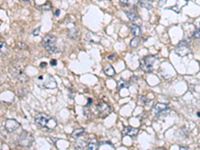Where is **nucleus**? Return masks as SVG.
Returning <instances> with one entry per match:
<instances>
[{"mask_svg": "<svg viewBox=\"0 0 200 150\" xmlns=\"http://www.w3.org/2000/svg\"><path fill=\"white\" fill-rule=\"evenodd\" d=\"M34 141V138L30 133H25L19 138L18 140V144L22 147H30L32 145V143Z\"/></svg>", "mask_w": 200, "mask_h": 150, "instance_id": "20e7f679", "label": "nucleus"}, {"mask_svg": "<svg viewBox=\"0 0 200 150\" xmlns=\"http://www.w3.org/2000/svg\"><path fill=\"white\" fill-rule=\"evenodd\" d=\"M17 45H18V47L20 49H22V50H26L28 47H27V45L25 44L24 42H17Z\"/></svg>", "mask_w": 200, "mask_h": 150, "instance_id": "b1692460", "label": "nucleus"}, {"mask_svg": "<svg viewBox=\"0 0 200 150\" xmlns=\"http://www.w3.org/2000/svg\"><path fill=\"white\" fill-rule=\"evenodd\" d=\"M122 134H123V135H128V136L134 137V136H136L137 134H138V129L134 128V127L128 126V127H125L124 129H123Z\"/></svg>", "mask_w": 200, "mask_h": 150, "instance_id": "9d476101", "label": "nucleus"}, {"mask_svg": "<svg viewBox=\"0 0 200 150\" xmlns=\"http://www.w3.org/2000/svg\"><path fill=\"white\" fill-rule=\"evenodd\" d=\"M10 73H11L15 78L18 79L19 81L21 82H26L28 80V77L27 75L24 73V72H22L20 69L16 68V67H12L11 70H10Z\"/></svg>", "mask_w": 200, "mask_h": 150, "instance_id": "423d86ee", "label": "nucleus"}, {"mask_svg": "<svg viewBox=\"0 0 200 150\" xmlns=\"http://www.w3.org/2000/svg\"><path fill=\"white\" fill-rule=\"evenodd\" d=\"M104 71H105V73H106L107 75H108V76H113V75L115 74V71H114V69H113V67H112L110 64H107V65L105 66Z\"/></svg>", "mask_w": 200, "mask_h": 150, "instance_id": "aec40b11", "label": "nucleus"}, {"mask_svg": "<svg viewBox=\"0 0 200 150\" xmlns=\"http://www.w3.org/2000/svg\"><path fill=\"white\" fill-rule=\"evenodd\" d=\"M125 13H126L127 17H128V19L130 20V21H135V20L138 19V15L134 11H126Z\"/></svg>", "mask_w": 200, "mask_h": 150, "instance_id": "f3484780", "label": "nucleus"}, {"mask_svg": "<svg viewBox=\"0 0 200 150\" xmlns=\"http://www.w3.org/2000/svg\"><path fill=\"white\" fill-rule=\"evenodd\" d=\"M130 29H131L132 34L134 35V36H139V35L141 34V28H140L139 26H138V25L131 24Z\"/></svg>", "mask_w": 200, "mask_h": 150, "instance_id": "4468645a", "label": "nucleus"}, {"mask_svg": "<svg viewBox=\"0 0 200 150\" xmlns=\"http://www.w3.org/2000/svg\"><path fill=\"white\" fill-rule=\"evenodd\" d=\"M138 45H139V39H138L137 37L133 38L131 40V42H130V46H131L132 48H136Z\"/></svg>", "mask_w": 200, "mask_h": 150, "instance_id": "4be33fe9", "label": "nucleus"}, {"mask_svg": "<svg viewBox=\"0 0 200 150\" xmlns=\"http://www.w3.org/2000/svg\"><path fill=\"white\" fill-rule=\"evenodd\" d=\"M34 121L40 127H45L47 129H54L57 125V122L54 118L50 117L48 115L44 114V113H39L34 117Z\"/></svg>", "mask_w": 200, "mask_h": 150, "instance_id": "f257e3e1", "label": "nucleus"}, {"mask_svg": "<svg viewBox=\"0 0 200 150\" xmlns=\"http://www.w3.org/2000/svg\"><path fill=\"white\" fill-rule=\"evenodd\" d=\"M75 145H76V147L80 148V149L86 148L87 145H88V142L83 140V139H77V140H76V142H75Z\"/></svg>", "mask_w": 200, "mask_h": 150, "instance_id": "2eb2a0df", "label": "nucleus"}, {"mask_svg": "<svg viewBox=\"0 0 200 150\" xmlns=\"http://www.w3.org/2000/svg\"><path fill=\"white\" fill-rule=\"evenodd\" d=\"M50 64L52 65V66H55L56 64H57V62H56V60H55V59H52V60L50 61Z\"/></svg>", "mask_w": 200, "mask_h": 150, "instance_id": "c756f323", "label": "nucleus"}, {"mask_svg": "<svg viewBox=\"0 0 200 150\" xmlns=\"http://www.w3.org/2000/svg\"><path fill=\"white\" fill-rule=\"evenodd\" d=\"M68 36L71 38V39H76L78 37V31L76 28H71L68 30Z\"/></svg>", "mask_w": 200, "mask_h": 150, "instance_id": "a211bd4d", "label": "nucleus"}, {"mask_svg": "<svg viewBox=\"0 0 200 150\" xmlns=\"http://www.w3.org/2000/svg\"><path fill=\"white\" fill-rule=\"evenodd\" d=\"M98 144L96 143V141L95 140H93V141H90V142H88V145H87V149H89V150H93V149H97L98 148Z\"/></svg>", "mask_w": 200, "mask_h": 150, "instance_id": "412c9836", "label": "nucleus"}, {"mask_svg": "<svg viewBox=\"0 0 200 150\" xmlns=\"http://www.w3.org/2000/svg\"><path fill=\"white\" fill-rule=\"evenodd\" d=\"M40 66H41V67H45V66H46V63H45V62H44V63H41Z\"/></svg>", "mask_w": 200, "mask_h": 150, "instance_id": "7c9ffc66", "label": "nucleus"}, {"mask_svg": "<svg viewBox=\"0 0 200 150\" xmlns=\"http://www.w3.org/2000/svg\"><path fill=\"white\" fill-rule=\"evenodd\" d=\"M147 98L145 97V96H139L138 97V102L140 103V104H142V105H146L147 104Z\"/></svg>", "mask_w": 200, "mask_h": 150, "instance_id": "5701e85b", "label": "nucleus"}, {"mask_svg": "<svg viewBox=\"0 0 200 150\" xmlns=\"http://www.w3.org/2000/svg\"><path fill=\"white\" fill-rule=\"evenodd\" d=\"M98 112H99V114L101 116H106V115L110 114L111 108H110V106L108 104H107V103L101 102L100 104L98 105Z\"/></svg>", "mask_w": 200, "mask_h": 150, "instance_id": "6e6552de", "label": "nucleus"}, {"mask_svg": "<svg viewBox=\"0 0 200 150\" xmlns=\"http://www.w3.org/2000/svg\"><path fill=\"white\" fill-rule=\"evenodd\" d=\"M26 93H27V91L26 90H25V89H19L18 90V95L19 96H22V97H24L25 95H26Z\"/></svg>", "mask_w": 200, "mask_h": 150, "instance_id": "393cba45", "label": "nucleus"}, {"mask_svg": "<svg viewBox=\"0 0 200 150\" xmlns=\"http://www.w3.org/2000/svg\"><path fill=\"white\" fill-rule=\"evenodd\" d=\"M23 1H25V2H27V1H30V0H23Z\"/></svg>", "mask_w": 200, "mask_h": 150, "instance_id": "72a5a7b5", "label": "nucleus"}, {"mask_svg": "<svg viewBox=\"0 0 200 150\" xmlns=\"http://www.w3.org/2000/svg\"><path fill=\"white\" fill-rule=\"evenodd\" d=\"M50 8H51V5L49 2H46V4H44V6H42L43 10H49Z\"/></svg>", "mask_w": 200, "mask_h": 150, "instance_id": "a878e982", "label": "nucleus"}, {"mask_svg": "<svg viewBox=\"0 0 200 150\" xmlns=\"http://www.w3.org/2000/svg\"><path fill=\"white\" fill-rule=\"evenodd\" d=\"M155 61H156V58L153 55L145 56L144 58H142L140 60V68L145 72H151Z\"/></svg>", "mask_w": 200, "mask_h": 150, "instance_id": "7ed1b4c3", "label": "nucleus"}, {"mask_svg": "<svg viewBox=\"0 0 200 150\" xmlns=\"http://www.w3.org/2000/svg\"><path fill=\"white\" fill-rule=\"evenodd\" d=\"M179 148H180V149H188V147H184V146H180Z\"/></svg>", "mask_w": 200, "mask_h": 150, "instance_id": "2f4dec72", "label": "nucleus"}, {"mask_svg": "<svg viewBox=\"0 0 200 150\" xmlns=\"http://www.w3.org/2000/svg\"><path fill=\"white\" fill-rule=\"evenodd\" d=\"M175 52L180 56H185L190 53V48H189V45L185 41H181V42L178 43L177 47L175 49Z\"/></svg>", "mask_w": 200, "mask_h": 150, "instance_id": "39448f33", "label": "nucleus"}, {"mask_svg": "<svg viewBox=\"0 0 200 150\" xmlns=\"http://www.w3.org/2000/svg\"><path fill=\"white\" fill-rule=\"evenodd\" d=\"M59 14V10H57V11H56V13H55V15H56V16H57V15Z\"/></svg>", "mask_w": 200, "mask_h": 150, "instance_id": "473e14b6", "label": "nucleus"}, {"mask_svg": "<svg viewBox=\"0 0 200 150\" xmlns=\"http://www.w3.org/2000/svg\"><path fill=\"white\" fill-rule=\"evenodd\" d=\"M194 37L195 38H197V39H200V29H198V30H196L195 32H194Z\"/></svg>", "mask_w": 200, "mask_h": 150, "instance_id": "bb28decb", "label": "nucleus"}, {"mask_svg": "<svg viewBox=\"0 0 200 150\" xmlns=\"http://www.w3.org/2000/svg\"><path fill=\"white\" fill-rule=\"evenodd\" d=\"M56 85H57L56 84V81L52 76H48L47 80L44 82V86L46 88H55Z\"/></svg>", "mask_w": 200, "mask_h": 150, "instance_id": "9b49d317", "label": "nucleus"}, {"mask_svg": "<svg viewBox=\"0 0 200 150\" xmlns=\"http://www.w3.org/2000/svg\"><path fill=\"white\" fill-rule=\"evenodd\" d=\"M120 2L123 6H131V5L137 4L139 0H120Z\"/></svg>", "mask_w": 200, "mask_h": 150, "instance_id": "6ab92c4d", "label": "nucleus"}, {"mask_svg": "<svg viewBox=\"0 0 200 150\" xmlns=\"http://www.w3.org/2000/svg\"><path fill=\"white\" fill-rule=\"evenodd\" d=\"M167 109H168V106L166 104L158 102V103H156V105L154 106V108H153V114L157 116V115H159L160 113H162L163 111H165Z\"/></svg>", "mask_w": 200, "mask_h": 150, "instance_id": "1a4fd4ad", "label": "nucleus"}, {"mask_svg": "<svg viewBox=\"0 0 200 150\" xmlns=\"http://www.w3.org/2000/svg\"><path fill=\"white\" fill-rule=\"evenodd\" d=\"M8 53V47L5 42H0V57L5 56Z\"/></svg>", "mask_w": 200, "mask_h": 150, "instance_id": "ddd939ff", "label": "nucleus"}, {"mask_svg": "<svg viewBox=\"0 0 200 150\" xmlns=\"http://www.w3.org/2000/svg\"><path fill=\"white\" fill-rule=\"evenodd\" d=\"M128 86H129V84H128L127 82H121V83L119 84V88H122V87H126L127 88Z\"/></svg>", "mask_w": 200, "mask_h": 150, "instance_id": "cd10ccee", "label": "nucleus"}, {"mask_svg": "<svg viewBox=\"0 0 200 150\" xmlns=\"http://www.w3.org/2000/svg\"><path fill=\"white\" fill-rule=\"evenodd\" d=\"M39 32H40V28H36L33 31V35H38Z\"/></svg>", "mask_w": 200, "mask_h": 150, "instance_id": "c85d7f7f", "label": "nucleus"}, {"mask_svg": "<svg viewBox=\"0 0 200 150\" xmlns=\"http://www.w3.org/2000/svg\"><path fill=\"white\" fill-rule=\"evenodd\" d=\"M42 46L50 53H55L57 51V38L54 35H46L42 39Z\"/></svg>", "mask_w": 200, "mask_h": 150, "instance_id": "f03ea898", "label": "nucleus"}, {"mask_svg": "<svg viewBox=\"0 0 200 150\" xmlns=\"http://www.w3.org/2000/svg\"><path fill=\"white\" fill-rule=\"evenodd\" d=\"M140 6L145 9H151L152 8V0H139Z\"/></svg>", "mask_w": 200, "mask_h": 150, "instance_id": "f8f14e48", "label": "nucleus"}, {"mask_svg": "<svg viewBox=\"0 0 200 150\" xmlns=\"http://www.w3.org/2000/svg\"><path fill=\"white\" fill-rule=\"evenodd\" d=\"M84 133H85V131H84L83 128H77L72 132V137L73 138H79L80 136L83 135Z\"/></svg>", "mask_w": 200, "mask_h": 150, "instance_id": "dca6fc26", "label": "nucleus"}, {"mask_svg": "<svg viewBox=\"0 0 200 150\" xmlns=\"http://www.w3.org/2000/svg\"><path fill=\"white\" fill-rule=\"evenodd\" d=\"M5 128L8 132H14L19 128V123L15 119H7L5 121Z\"/></svg>", "mask_w": 200, "mask_h": 150, "instance_id": "0eeeda50", "label": "nucleus"}]
</instances>
